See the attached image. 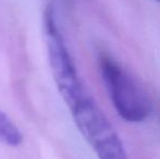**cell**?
I'll return each instance as SVG.
<instances>
[{"label": "cell", "instance_id": "obj_5", "mask_svg": "<svg viewBox=\"0 0 160 159\" xmlns=\"http://www.w3.org/2000/svg\"><path fill=\"white\" fill-rule=\"evenodd\" d=\"M155 1H157L158 3H160V0H155Z\"/></svg>", "mask_w": 160, "mask_h": 159}, {"label": "cell", "instance_id": "obj_3", "mask_svg": "<svg viewBox=\"0 0 160 159\" xmlns=\"http://www.w3.org/2000/svg\"><path fill=\"white\" fill-rule=\"evenodd\" d=\"M44 30L53 81L69 108L85 95L87 91L80 79L74 60L60 32L55 11L51 7H47L44 13Z\"/></svg>", "mask_w": 160, "mask_h": 159}, {"label": "cell", "instance_id": "obj_2", "mask_svg": "<svg viewBox=\"0 0 160 159\" xmlns=\"http://www.w3.org/2000/svg\"><path fill=\"white\" fill-rule=\"evenodd\" d=\"M75 125L98 159H128L122 141L94 98L85 94L69 107Z\"/></svg>", "mask_w": 160, "mask_h": 159}, {"label": "cell", "instance_id": "obj_1", "mask_svg": "<svg viewBox=\"0 0 160 159\" xmlns=\"http://www.w3.org/2000/svg\"><path fill=\"white\" fill-rule=\"evenodd\" d=\"M101 77L117 112L128 122H142L152 110L149 96L117 61L102 55L99 61Z\"/></svg>", "mask_w": 160, "mask_h": 159}, {"label": "cell", "instance_id": "obj_4", "mask_svg": "<svg viewBox=\"0 0 160 159\" xmlns=\"http://www.w3.org/2000/svg\"><path fill=\"white\" fill-rule=\"evenodd\" d=\"M23 142V134L14 122L0 108V143L10 147H18Z\"/></svg>", "mask_w": 160, "mask_h": 159}]
</instances>
